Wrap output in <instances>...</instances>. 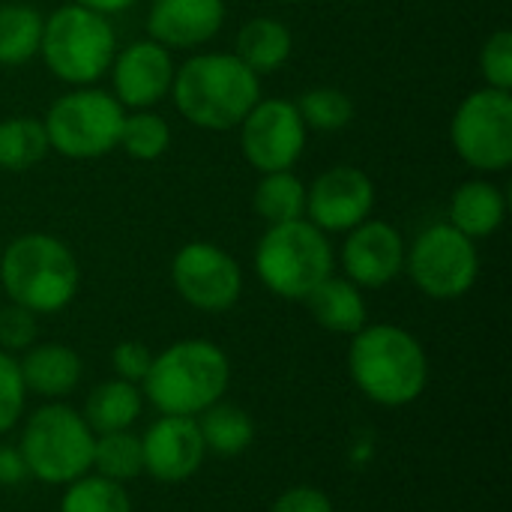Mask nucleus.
<instances>
[{"label": "nucleus", "mask_w": 512, "mask_h": 512, "mask_svg": "<svg viewBox=\"0 0 512 512\" xmlns=\"http://www.w3.org/2000/svg\"><path fill=\"white\" fill-rule=\"evenodd\" d=\"M252 204L267 225L306 219V186L294 171H270L261 174Z\"/></svg>", "instance_id": "24"}, {"label": "nucleus", "mask_w": 512, "mask_h": 512, "mask_svg": "<svg viewBox=\"0 0 512 512\" xmlns=\"http://www.w3.org/2000/svg\"><path fill=\"white\" fill-rule=\"evenodd\" d=\"M255 273L282 300H306L333 276V249L309 219L270 225L255 249Z\"/></svg>", "instance_id": "7"}, {"label": "nucleus", "mask_w": 512, "mask_h": 512, "mask_svg": "<svg viewBox=\"0 0 512 512\" xmlns=\"http://www.w3.org/2000/svg\"><path fill=\"white\" fill-rule=\"evenodd\" d=\"M348 369L357 390L384 408L417 402L429 384V357L420 339L396 324H366L354 333Z\"/></svg>", "instance_id": "1"}, {"label": "nucleus", "mask_w": 512, "mask_h": 512, "mask_svg": "<svg viewBox=\"0 0 512 512\" xmlns=\"http://www.w3.org/2000/svg\"><path fill=\"white\" fill-rule=\"evenodd\" d=\"M75 3H81V6H87V9H93V12L111 15V12H123V9L135 6L138 0H75Z\"/></svg>", "instance_id": "37"}, {"label": "nucleus", "mask_w": 512, "mask_h": 512, "mask_svg": "<svg viewBox=\"0 0 512 512\" xmlns=\"http://www.w3.org/2000/svg\"><path fill=\"white\" fill-rule=\"evenodd\" d=\"M93 471L105 480L114 483H126L144 474V450H141V438L132 435V429L126 432H105L96 435L93 444Z\"/></svg>", "instance_id": "27"}, {"label": "nucleus", "mask_w": 512, "mask_h": 512, "mask_svg": "<svg viewBox=\"0 0 512 512\" xmlns=\"http://www.w3.org/2000/svg\"><path fill=\"white\" fill-rule=\"evenodd\" d=\"M279 3H297V0H279Z\"/></svg>", "instance_id": "38"}, {"label": "nucleus", "mask_w": 512, "mask_h": 512, "mask_svg": "<svg viewBox=\"0 0 512 512\" xmlns=\"http://www.w3.org/2000/svg\"><path fill=\"white\" fill-rule=\"evenodd\" d=\"M375 207V183L354 165H333L306 189V219L324 234L351 231L369 219Z\"/></svg>", "instance_id": "13"}, {"label": "nucleus", "mask_w": 512, "mask_h": 512, "mask_svg": "<svg viewBox=\"0 0 512 512\" xmlns=\"http://www.w3.org/2000/svg\"><path fill=\"white\" fill-rule=\"evenodd\" d=\"M27 387L18 369V360L0 351V435H6L24 414Z\"/></svg>", "instance_id": "31"}, {"label": "nucleus", "mask_w": 512, "mask_h": 512, "mask_svg": "<svg viewBox=\"0 0 512 512\" xmlns=\"http://www.w3.org/2000/svg\"><path fill=\"white\" fill-rule=\"evenodd\" d=\"M306 306L312 312V318L339 336H354L366 327L369 312H366V300L363 291L345 279V276H327L309 297Z\"/></svg>", "instance_id": "19"}, {"label": "nucleus", "mask_w": 512, "mask_h": 512, "mask_svg": "<svg viewBox=\"0 0 512 512\" xmlns=\"http://www.w3.org/2000/svg\"><path fill=\"white\" fill-rule=\"evenodd\" d=\"M111 363H114V372L120 381H129V384H141L144 375L150 372V363H153V351L138 342V339H126L114 348L111 354Z\"/></svg>", "instance_id": "34"}, {"label": "nucleus", "mask_w": 512, "mask_h": 512, "mask_svg": "<svg viewBox=\"0 0 512 512\" xmlns=\"http://www.w3.org/2000/svg\"><path fill=\"white\" fill-rule=\"evenodd\" d=\"M174 72L177 69L171 60V48H165L153 39H138V42L126 45L120 54H114V60H111L114 99L123 108L144 111L171 93Z\"/></svg>", "instance_id": "14"}, {"label": "nucleus", "mask_w": 512, "mask_h": 512, "mask_svg": "<svg viewBox=\"0 0 512 512\" xmlns=\"http://www.w3.org/2000/svg\"><path fill=\"white\" fill-rule=\"evenodd\" d=\"M126 108L114 93L78 87L63 93L45 114V132L51 150L66 159H99L120 141Z\"/></svg>", "instance_id": "8"}, {"label": "nucleus", "mask_w": 512, "mask_h": 512, "mask_svg": "<svg viewBox=\"0 0 512 512\" xmlns=\"http://www.w3.org/2000/svg\"><path fill=\"white\" fill-rule=\"evenodd\" d=\"M480 72L486 78V87L512 90V33L498 30L486 39L480 51Z\"/></svg>", "instance_id": "32"}, {"label": "nucleus", "mask_w": 512, "mask_h": 512, "mask_svg": "<svg viewBox=\"0 0 512 512\" xmlns=\"http://www.w3.org/2000/svg\"><path fill=\"white\" fill-rule=\"evenodd\" d=\"M234 48H237L234 54L255 75H267V72H276L279 66L288 63L291 48H294V36L279 18L261 15V18H252L240 27Z\"/></svg>", "instance_id": "21"}, {"label": "nucleus", "mask_w": 512, "mask_h": 512, "mask_svg": "<svg viewBox=\"0 0 512 512\" xmlns=\"http://www.w3.org/2000/svg\"><path fill=\"white\" fill-rule=\"evenodd\" d=\"M36 315L18 303H9L0 309V351L6 354H18L27 351L30 345H36Z\"/></svg>", "instance_id": "33"}, {"label": "nucleus", "mask_w": 512, "mask_h": 512, "mask_svg": "<svg viewBox=\"0 0 512 512\" xmlns=\"http://www.w3.org/2000/svg\"><path fill=\"white\" fill-rule=\"evenodd\" d=\"M42 21L27 3H0V66H21L39 54Z\"/></svg>", "instance_id": "25"}, {"label": "nucleus", "mask_w": 512, "mask_h": 512, "mask_svg": "<svg viewBox=\"0 0 512 512\" xmlns=\"http://www.w3.org/2000/svg\"><path fill=\"white\" fill-rule=\"evenodd\" d=\"M177 111L201 129L225 132L243 123V117L261 99L258 75L237 54H195L177 72L171 84Z\"/></svg>", "instance_id": "2"}, {"label": "nucleus", "mask_w": 512, "mask_h": 512, "mask_svg": "<svg viewBox=\"0 0 512 512\" xmlns=\"http://www.w3.org/2000/svg\"><path fill=\"white\" fill-rule=\"evenodd\" d=\"M405 270L414 285L432 300L465 297L480 276V255L471 237L447 225H429L411 249H405Z\"/></svg>", "instance_id": "10"}, {"label": "nucleus", "mask_w": 512, "mask_h": 512, "mask_svg": "<svg viewBox=\"0 0 512 512\" xmlns=\"http://www.w3.org/2000/svg\"><path fill=\"white\" fill-rule=\"evenodd\" d=\"M228 384L231 363L216 342L180 339L153 357L141 393L159 414L198 417L225 396Z\"/></svg>", "instance_id": "3"}, {"label": "nucleus", "mask_w": 512, "mask_h": 512, "mask_svg": "<svg viewBox=\"0 0 512 512\" xmlns=\"http://www.w3.org/2000/svg\"><path fill=\"white\" fill-rule=\"evenodd\" d=\"M27 477L30 474H27V462H24L21 450L0 444V486H18Z\"/></svg>", "instance_id": "36"}, {"label": "nucleus", "mask_w": 512, "mask_h": 512, "mask_svg": "<svg viewBox=\"0 0 512 512\" xmlns=\"http://www.w3.org/2000/svg\"><path fill=\"white\" fill-rule=\"evenodd\" d=\"M504 216H507V198L489 180H468L450 198V225L471 240L495 234Z\"/></svg>", "instance_id": "20"}, {"label": "nucleus", "mask_w": 512, "mask_h": 512, "mask_svg": "<svg viewBox=\"0 0 512 512\" xmlns=\"http://www.w3.org/2000/svg\"><path fill=\"white\" fill-rule=\"evenodd\" d=\"M240 147L261 174L291 171L306 147V123L291 99H258L240 123Z\"/></svg>", "instance_id": "12"}, {"label": "nucleus", "mask_w": 512, "mask_h": 512, "mask_svg": "<svg viewBox=\"0 0 512 512\" xmlns=\"http://www.w3.org/2000/svg\"><path fill=\"white\" fill-rule=\"evenodd\" d=\"M18 369H21L27 393L57 402L81 384L84 363L69 345L42 342V345H30L24 351V357L18 360Z\"/></svg>", "instance_id": "18"}, {"label": "nucleus", "mask_w": 512, "mask_h": 512, "mask_svg": "<svg viewBox=\"0 0 512 512\" xmlns=\"http://www.w3.org/2000/svg\"><path fill=\"white\" fill-rule=\"evenodd\" d=\"M93 444L96 435L84 414L69 405L48 402L27 417L18 450L30 477L48 486H69L93 471Z\"/></svg>", "instance_id": "6"}, {"label": "nucleus", "mask_w": 512, "mask_h": 512, "mask_svg": "<svg viewBox=\"0 0 512 512\" xmlns=\"http://www.w3.org/2000/svg\"><path fill=\"white\" fill-rule=\"evenodd\" d=\"M0 285L9 303L33 315H54L66 309L81 285V267L72 249L54 234H21L0 255Z\"/></svg>", "instance_id": "4"}, {"label": "nucleus", "mask_w": 512, "mask_h": 512, "mask_svg": "<svg viewBox=\"0 0 512 512\" xmlns=\"http://www.w3.org/2000/svg\"><path fill=\"white\" fill-rule=\"evenodd\" d=\"M195 423H198L207 453H216L225 459L246 453L255 438V423H252L249 411H243L240 405L222 402V399L213 402L207 411H201L195 417Z\"/></svg>", "instance_id": "23"}, {"label": "nucleus", "mask_w": 512, "mask_h": 512, "mask_svg": "<svg viewBox=\"0 0 512 512\" xmlns=\"http://www.w3.org/2000/svg\"><path fill=\"white\" fill-rule=\"evenodd\" d=\"M51 150L48 132L42 120L33 117H9L0 120V168L3 171H27L45 159Z\"/></svg>", "instance_id": "26"}, {"label": "nucleus", "mask_w": 512, "mask_h": 512, "mask_svg": "<svg viewBox=\"0 0 512 512\" xmlns=\"http://www.w3.org/2000/svg\"><path fill=\"white\" fill-rule=\"evenodd\" d=\"M39 54L60 81L84 87L111 69L117 33L108 24V15L81 3H66L42 21Z\"/></svg>", "instance_id": "5"}, {"label": "nucleus", "mask_w": 512, "mask_h": 512, "mask_svg": "<svg viewBox=\"0 0 512 512\" xmlns=\"http://www.w3.org/2000/svg\"><path fill=\"white\" fill-rule=\"evenodd\" d=\"M456 156L483 174L512 165V96L510 90L483 87L462 99L450 123Z\"/></svg>", "instance_id": "9"}, {"label": "nucleus", "mask_w": 512, "mask_h": 512, "mask_svg": "<svg viewBox=\"0 0 512 512\" xmlns=\"http://www.w3.org/2000/svg\"><path fill=\"white\" fill-rule=\"evenodd\" d=\"M60 512H132V501L123 483L105 480L99 474H84L66 486Z\"/></svg>", "instance_id": "28"}, {"label": "nucleus", "mask_w": 512, "mask_h": 512, "mask_svg": "<svg viewBox=\"0 0 512 512\" xmlns=\"http://www.w3.org/2000/svg\"><path fill=\"white\" fill-rule=\"evenodd\" d=\"M177 294L198 312H228L243 294V270L216 243H186L171 261Z\"/></svg>", "instance_id": "11"}, {"label": "nucleus", "mask_w": 512, "mask_h": 512, "mask_svg": "<svg viewBox=\"0 0 512 512\" xmlns=\"http://www.w3.org/2000/svg\"><path fill=\"white\" fill-rule=\"evenodd\" d=\"M342 267L357 288H384L405 270V240L390 222L366 219L348 231Z\"/></svg>", "instance_id": "15"}, {"label": "nucleus", "mask_w": 512, "mask_h": 512, "mask_svg": "<svg viewBox=\"0 0 512 512\" xmlns=\"http://www.w3.org/2000/svg\"><path fill=\"white\" fill-rule=\"evenodd\" d=\"M117 147H123V153L138 162H153L171 147V126L165 117H159L147 108L126 114Z\"/></svg>", "instance_id": "29"}, {"label": "nucleus", "mask_w": 512, "mask_h": 512, "mask_svg": "<svg viewBox=\"0 0 512 512\" xmlns=\"http://www.w3.org/2000/svg\"><path fill=\"white\" fill-rule=\"evenodd\" d=\"M225 24V0H153L147 15L150 39L165 48L210 42Z\"/></svg>", "instance_id": "17"}, {"label": "nucleus", "mask_w": 512, "mask_h": 512, "mask_svg": "<svg viewBox=\"0 0 512 512\" xmlns=\"http://www.w3.org/2000/svg\"><path fill=\"white\" fill-rule=\"evenodd\" d=\"M294 105H297L306 129L339 132V129H345L354 120V102L339 87H312Z\"/></svg>", "instance_id": "30"}, {"label": "nucleus", "mask_w": 512, "mask_h": 512, "mask_svg": "<svg viewBox=\"0 0 512 512\" xmlns=\"http://www.w3.org/2000/svg\"><path fill=\"white\" fill-rule=\"evenodd\" d=\"M141 411H144L141 387L114 378V381L93 387V393L87 396V405H84V420L93 429V435L126 432L141 417Z\"/></svg>", "instance_id": "22"}, {"label": "nucleus", "mask_w": 512, "mask_h": 512, "mask_svg": "<svg viewBox=\"0 0 512 512\" xmlns=\"http://www.w3.org/2000/svg\"><path fill=\"white\" fill-rule=\"evenodd\" d=\"M144 474L159 483H183L198 474L207 447L198 432L195 417H174L162 414L144 435Z\"/></svg>", "instance_id": "16"}, {"label": "nucleus", "mask_w": 512, "mask_h": 512, "mask_svg": "<svg viewBox=\"0 0 512 512\" xmlns=\"http://www.w3.org/2000/svg\"><path fill=\"white\" fill-rule=\"evenodd\" d=\"M270 512H333V501L315 486H291L276 498Z\"/></svg>", "instance_id": "35"}]
</instances>
